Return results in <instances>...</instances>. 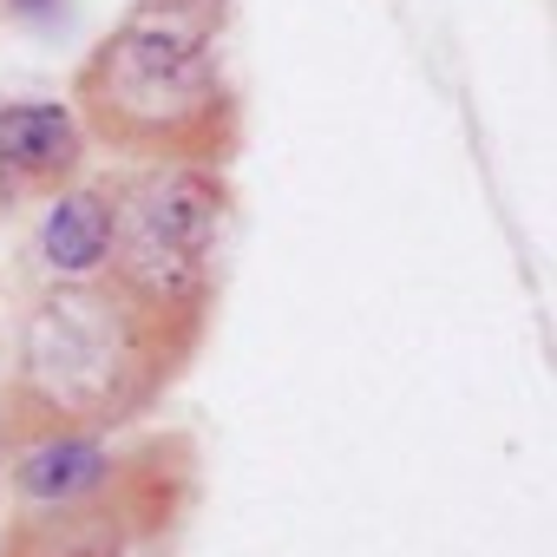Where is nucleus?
Segmentation results:
<instances>
[{"instance_id":"nucleus-4","label":"nucleus","mask_w":557,"mask_h":557,"mask_svg":"<svg viewBox=\"0 0 557 557\" xmlns=\"http://www.w3.org/2000/svg\"><path fill=\"white\" fill-rule=\"evenodd\" d=\"M86 177V132L66 99H0V197H60Z\"/></svg>"},{"instance_id":"nucleus-1","label":"nucleus","mask_w":557,"mask_h":557,"mask_svg":"<svg viewBox=\"0 0 557 557\" xmlns=\"http://www.w3.org/2000/svg\"><path fill=\"white\" fill-rule=\"evenodd\" d=\"M230 0H132L73 66L86 145L125 164H216L243 151V92L223 66Z\"/></svg>"},{"instance_id":"nucleus-6","label":"nucleus","mask_w":557,"mask_h":557,"mask_svg":"<svg viewBox=\"0 0 557 557\" xmlns=\"http://www.w3.org/2000/svg\"><path fill=\"white\" fill-rule=\"evenodd\" d=\"M106 243H112V203H106V184L79 177L66 184L47 216H40V262L53 269V283H92L106 269Z\"/></svg>"},{"instance_id":"nucleus-7","label":"nucleus","mask_w":557,"mask_h":557,"mask_svg":"<svg viewBox=\"0 0 557 557\" xmlns=\"http://www.w3.org/2000/svg\"><path fill=\"white\" fill-rule=\"evenodd\" d=\"M0 557H132V537L92 498V505L21 511L8 531H0Z\"/></svg>"},{"instance_id":"nucleus-8","label":"nucleus","mask_w":557,"mask_h":557,"mask_svg":"<svg viewBox=\"0 0 557 557\" xmlns=\"http://www.w3.org/2000/svg\"><path fill=\"white\" fill-rule=\"evenodd\" d=\"M8 453H14V446H8V433H0V485H8Z\"/></svg>"},{"instance_id":"nucleus-3","label":"nucleus","mask_w":557,"mask_h":557,"mask_svg":"<svg viewBox=\"0 0 557 557\" xmlns=\"http://www.w3.org/2000/svg\"><path fill=\"white\" fill-rule=\"evenodd\" d=\"M99 184L112 203V243L99 283H112L177 355L197 361L216 315L230 177L216 164H125Z\"/></svg>"},{"instance_id":"nucleus-5","label":"nucleus","mask_w":557,"mask_h":557,"mask_svg":"<svg viewBox=\"0 0 557 557\" xmlns=\"http://www.w3.org/2000/svg\"><path fill=\"white\" fill-rule=\"evenodd\" d=\"M119 446L106 433H40L27 446H14L8 485L27 511H53V505H92L112 479Z\"/></svg>"},{"instance_id":"nucleus-2","label":"nucleus","mask_w":557,"mask_h":557,"mask_svg":"<svg viewBox=\"0 0 557 557\" xmlns=\"http://www.w3.org/2000/svg\"><path fill=\"white\" fill-rule=\"evenodd\" d=\"M190 355H177L112 283H47L21 329L0 381V433L27 446L40 433H125L145 420L177 381Z\"/></svg>"}]
</instances>
